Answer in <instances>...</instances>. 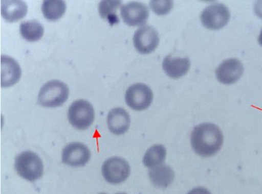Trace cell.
I'll use <instances>...</instances> for the list:
<instances>
[{
	"instance_id": "1",
	"label": "cell",
	"mask_w": 262,
	"mask_h": 194,
	"mask_svg": "<svg viewBox=\"0 0 262 194\" xmlns=\"http://www.w3.org/2000/svg\"><path fill=\"white\" fill-rule=\"evenodd\" d=\"M190 141L192 149L197 155L209 158L220 152L224 142V136L216 125L202 123L194 128Z\"/></svg>"
},
{
	"instance_id": "2",
	"label": "cell",
	"mask_w": 262,
	"mask_h": 194,
	"mask_svg": "<svg viewBox=\"0 0 262 194\" xmlns=\"http://www.w3.org/2000/svg\"><path fill=\"white\" fill-rule=\"evenodd\" d=\"M15 169L23 179L33 182L42 177L44 166L41 158L36 153L26 151L15 158Z\"/></svg>"
},
{
	"instance_id": "3",
	"label": "cell",
	"mask_w": 262,
	"mask_h": 194,
	"mask_svg": "<svg viewBox=\"0 0 262 194\" xmlns=\"http://www.w3.org/2000/svg\"><path fill=\"white\" fill-rule=\"evenodd\" d=\"M69 96L67 84L60 81L46 83L38 93V102L44 107L55 108L62 106Z\"/></svg>"
},
{
	"instance_id": "4",
	"label": "cell",
	"mask_w": 262,
	"mask_h": 194,
	"mask_svg": "<svg viewBox=\"0 0 262 194\" xmlns=\"http://www.w3.org/2000/svg\"><path fill=\"white\" fill-rule=\"evenodd\" d=\"M95 109L87 100H76L72 103L68 112L69 123L78 130L89 129L95 121Z\"/></svg>"
},
{
	"instance_id": "5",
	"label": "cell",
	"mask_w": 262,
	"mask_h": 194,
	"mask_svg": "<svg viewBox=\"0 0 262 194\" xmlns=\"http://www.w3.org/2000/svg\"><path fill=\"white\" fill-rule=\"evenodd\" d=\"M103 177L111 184H120L130 175V166L124 158L112 157L104 161L101 167Z\"/></svg>"
},
{
	"instance_id": "6",
	"label": "cell",
	"mask_w": 262,
	"mask_h": 194,
	"mask_svg": "<svg viewBox=\"0 0 262 194\" xmlns=\"http://www.w3.org/2000/svg\"><path fill=\"white\" fill-rule=\"evenodd\" d=\"M203 26L210 30H220L224 28L230 19V11L222 3H214L203 9L201 14Z\"/></svg>"
},
{
	"instance_id": "7",
	"label": "cell",
	"mask_w": 262,
	"mask_h": 194,
	"mask_svg": "<svg viewBox=\"0 0 262 194\" xmlns=\"http://www.w3.org/2000/svg\"><path fill=\"white\" fill-rule=\"evenodd\" d=\"M154 99L152 90L146 84H135L127 89L125 100L127 106L136 111L148 109Z\"/></svg>"
},
{
	"instance_id": "8",
	"label": "cell",
	"mask_w": 262,
	"mask_h": 194,
	"mask_svg": "<svg viewBox=\"0 0 262 194\" xmlns=\"http://www.w3.org/2000/svg\"><path fill=\"white\" fill-rule=\"evenodd\" d=\"M134 47L139 53L148 55L154 52L160 42L157 31L151 26H146L140 28L134 33Z\"/></svg>"
},
{
	"instance_id": "9",
	"label": "cell",
	"mask_w": 262,
	"mask_h": 194,
	"mask_svg": "<svg viewBox=\"0 0 262 194\" xmlns=\"http://www.w3.org/2000/svg\"><path fill=\"white\" fill-rule=\"evenodd\" d=\"M92 154L85 144L72 142L63 149L61 161L71 167H83L90 160Z\"/></svg>"
},
{
	"instance_id": "10",
	"label": "cell",
	"mask_w": 262,
	"mask_h": 194,
	"mask_svg": "<svg viewBox=\"0 0 262 194\" xmlns=\"http://www.w3.org/2000/svg\"><path fill=\"white\" fill-rule=\"evenodd\" d=\"M244 67L239 60L230 58L223 61L215 70L217 80L226 85L235 84L243 76Z\"/></svg>"
},
{
	"instance_id": "11",
	"label": "cell",
	"mask_w": 262,
	"mask_h": 194,
	"mask_svg": "<svg viewBox=\"0 0 262 194\" xmlns=\"http://www.w3.org/2000/svg\"><path fill=\"white\" fill-rule=\"evenodd\" d=\"M121 15L127 26H141L147 21L149 10L143 3L131 2L122 6Z\"/></svg>"
},
{
	"instance_id": "12",
	"label": "cell",
	"mask_w": 262,
	"mask_h": 194,
	"mask_svg": "<svg viewBox=\"0 0 262 194\" xmlns=\"http://www.w3.org/2000/svg\"><path fill=\"white\" fill-rule=\"evenodd\" d=\"M1 87H9L18 82L21 75V67L16 61L6 55L1 56Z\"/></svg>"
},
{
	"instance_id": "13",
	"label": "cell",
	"mask_w": 262,
	"mask_h": 194,
	"mask_svg": "<svg viewBox=\"0 0 262 194\" xmlns=\"http://www.w3.org/2000/svg\"><path fill=\"white\" fill-rule=\"evenodd\" d=\"M107 123L112 133L116 135H123L128 131L130 127V115L123 108H115L109 112Z\"/></svg>"
},
{
	"instance_id": "14",
	"label": "cell",
	"mask_w": 262,
	"mask_h": 194,
	"mask_svg": "<svg viewBox=\"0 0 262 194\" xmlns=\"http://www.w3.org/2000/svg\"><path fill=\"white\" fill-rule=\"evenodd\" d=\"M190 68V61L188 58H180L168 55L163 59V69L172 79L185 76Z\"/></svg>"
},
{
	"instance_id": "15",
	"label": "cell",
	"mask_w": 262,
	"mask_h": 194,
	"mask_svg": "<svg viewBox=\"0 0 262 194\" xmlns=\"http://www.w3.org/2000/svg\"><path fill=\"white\" fill-rule=\"evenodd\" d=\"M28 6L21 0L1 1V15L9 22H15L26 16Z\"/></svg>"
},
{
	"instance_id": "16",
	"label": "cell",
	"mask_w": 262,
	"mask_h": 194,
	"mask_svg": "<svg viewBox=\"0 0 262 194\" xmlns=\"http://www.w3.org/2000/svg\"><path fill=\"white\" fill-rule=\"evenodd\" d=\"M148 175L151 183L159 188L169 187L175 179V173L172 167L165 164L151 168Z\"/></svg>"
},
{
	"instance_id": "17",
	"label": "cell",
	"mask_w": 262,
	"mask_h": 194,
	"mask_svg": "<svg viewBox=\"0 0 262 194\" xmlns=\"http://www.w3.org/2000/svg\"><path fill=\"white\" fill-rule=\"evenodd\" d=\"M20 34L26 41L35 42L42 38L44 27L36 20L23 21L20 25Z\"/></svg>"
},
{
	"instance_id": "18",
	"label": "cell",
	"mask_w": 262,
	"mask_h": 194,
	"mask_svg": "<svg viewBox=\"0 0 262 194\" xmlns=\"http://www.w3.org/2000/svg\"><path fill=\"white\" fill-rule=\"evenodd\" d=\"M41 11L46 19L56 21L66 13V2L62 0H46L41 5Z\"/></svg>"
},
{
	"instance_id": "19",
	"label": "cell",
	"mask_w": 262,
	"mask_h": 194,
	"mask_svg": "<svg viewBox=\"0 0 262 194\" xmlns=\"http://www.w3.org/2000/svg\"><path fill=\"white\" fill-rule=\"evenodd\" d=\"M166 157V148L163 144H154L146 151L143 156V163L148 168H154L163 164Z\"/></svg>"
},
{
	"instance_id": "20",
	"label": "cell",
	"mask_w": 262,
	"mask_h": 194,
	"mask_svg": "<svg viewBox=\"0 0 262 194\" xmlns=\"http://www.w3.org/2000/svg\"><path fill=\"white\" fill-rule=\"evenodd\" d=\"M121 4L122 2L113 0H104L100 2L98 11L101 18L107 19L111 26L118 24L119 22V18L116 12Z\"/></svg>"
},
{
	"instance_id": "21",
	"label": "cell",
	"mask_w": 262,
	"mask_h": 194,
	"mask_svg": "<svg viewBox=\"0 0 262 194\" xmlns=\"http://www.w3.org/2000/svg\"><path fill=\"white\" fill-rule=\"evenodd\" d=\"M149 6L154 13L158 15H164L172 10L173 7V2L170 0H164V1L154 0V1H150Z\"/></svg>"
},
{
	"instance_id": "22",
	"label": "cell",
	"mask_w": 262,
	"mask_h": 194,
	"mask_svg": "<svg viewBox=\"0 0 262 194\" xmlns=\"http://www.w3.org/2000/svg\"><path fill=\"white\" fill-rule=\"evenodd\" d=\"M187 194H212L208 189L203 187H197L189 190Z\"/></svg>"
},
{
	"instance_id": "23",
	"label": "cell",
	"mask_w": 262,
	"mask_h": 194,
	"mask_svg": "<svg viewBox=\"0 0 262 194\" xmlns=\"http://www.w3.org/2000/svg\"><path fill=\"white\" fill-rule=\"evenodd\" d=\"M254 9H255V14H256L259 18H262V1H257L256 3H255Z\"/></svg>"
},
{
	"instance_id": "24",
	"label": "cell",
	"mask_w": 262,
	"mask_h": 194,
	"mask_svg": "<svg viewBox=\"0 0 262 194\" xmlns=\"http://www.w3.org/2000/svg\"><path fill=\"white\" fill-rule=\"evenodd\" d=\"M258 43L262 46V29L260 32L259 36H258Z\"/></svg>"
},
{
	"instance_id": "25",
	"label": "cell",
	"mask_w": 262,
	"mask_h": 194,
	"mask_svg": "<svg viewBox=\"0 0 262 194\" xmlns=\"http://www.w3.org/2000/svg\"><path fill=\"white\" fill-rule=\"evenodd\" d=\"M116 194H127V193H116Z\"/></svg>"
},
{
	"instance_id": "26",
	"label": "cell",
	"mask_w": 262,
	"mask_h": 194,
	"mask_svg": "<svg viewBox=\"0 0 262 194\" xmlns=\"http://www.w3.org/2000/svg\"><path fill=\"white\" fill-rule=\"evenodd\" d=\"M99 194H107V193H99Z\"/></svg>"
}]
</instances>
